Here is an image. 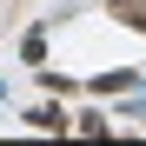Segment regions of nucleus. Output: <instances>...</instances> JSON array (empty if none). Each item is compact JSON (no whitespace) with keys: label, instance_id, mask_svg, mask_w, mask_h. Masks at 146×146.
Here are the masks:
<instances>
[{"label":"nucleus","instance_id":"f257e3e1","mask_svg":"<svg viewBox=\"0 0 146 146\" xmlns=\"http://www.w3.org/2000/svg\"><path fill=\"white\" fill-rule=\"evenodd\" d=\"M27 119H33V126H40V133H66V113H60V106H33Z\"/></svg>","mask_w":146,"mask_h":146},{"label":"nucleus","instance_id":"39448f33","mask_svg":"<svg viewBox=\"0 0 146 146\" xmlns=\"http://www.w3.org/2000/svg\"><path fill=\"white\" fill-rule=\"evenodd\" d=\"M106 7H139V0H106Z\"/></svg>","mask_w":146,"mask_h":146},{"label":"nucleus","instance_id":"f03ea898","mask_svg":"<svg viewBox=\"0 0 146 146\" xmlns=\"http://www.w3.org/2000/svg\"><path fill=\"white\" fill-rule=\"evenodd\" d=\"M119 86H133V73L119 66V73H100V80H93V93H119Z\"/></svg>","mask_w":146,"mask_h":146},{"label":"nucleus","instance_id":"20e7f679","mask_svg":"<svg viewBox=\"0 0 146 146\" xmlns=\"http://www.w3.org/2000/svg\"><path fill=\"white\" fill-rule=\"evenodd\" d=\"M119 20H126V27H139V33H146V0H139V7H119Z\"/></svg>","mask_w":146,"mask_h":146},{"label":"nucleus","instance_id":"7ed1b4c3","mask_svg":"<svg viewBox=\"0 0 146 146\" xmlns=\"http://www.w3.org/2000/svg\"><path fill=\"white\" fill-rule=\"evenodd\" d=\"M20 60H27V66H40V60H46V40H40V33H27V46H20Z\"/></svg>","mask_w":146,"mask_h":146}]
</instances>
